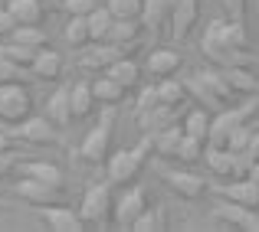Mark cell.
Listing matches in <instances>:
<instances>
[{
	"label": "cell",
	"mask_w": 259,
	"mask_h": 232,
	"mask_svg": "<svg viewBox=\"0 0 259 232\" xmlns=\"http://www.w3.org/2000/svg\"><path fill=\"white\" fill-rule=\"evenodd\" d=\"M141 72H145V66H138L132 56H121V59H115V63L105 69V76H112L118 85H125L128 92H132V88L141 85Z\"/></svg>",
	"instance_id": "ffe728a7"
},
{
	"label": "cell",
	"mask_w": 259,
	"mask_h": 232,
	"mask_svg": "<svg viewBox=\"0 0 259 232\" xmlns=\"http://www.w3.org/2000/svg\"><path fill=\"white\" fill-rule=\"evenodd\" d=\"M256 79H259V72H256Z\"/></svg>",
	"instance_id": "681fc988"
},
{
	"label": "cell",
	"mask_w": 259,
	"mask_h": 232,
	"mask_svg": "<svg viewBox=\"0 0 259 232\" xmlns=\"http://www.w3.org/2000/svg\"><path fill=\"white\" fill-rule=\"evenodd\" d=\"M20 177H33V180H43L56 190H66V173L50 160H23L20 163Z\"/></svg>",
	"instance_id": "e0dca14e"
},
{
	"label": "cell",
	"mask_w": 259,
	"mask_h": 232,
	"mask_svg": "<svg viewBox=\"0 0 259 232\" xmlns=\"http://www.w3.org/2000/svg\"><path fill=\"white\" fill-rule=\"evenodd\" d=\"M95 108H99V98H95L92 82H76V85H72V118L85 121V118L95 114Z\"/></svg>",
	"instance_id": "44dd1931"
},
{
	"label": "cell",
	"mask_w": 259,
	"mask_h": 232,
	"mask_svg": "<svg viewBox=\"0 0 259 232\" xmlns=\"http://www.w3.org/2000/svg\"><path fill=\"white\" fill-rule=\"evenodd\" d=\"M92 88H95L99 105H118V101H125V92H128V88L118 85L112 76H99V79L92 82Z\"/></svg>",
	"instance_id": "1f68e13d"
},
{
	"label": "cell",
	"mask_w": 259,
	"mask_h": 232,
	"mask_svg": "<svg viewBox=\"0 0 259 232\" xmlns=\"http://www.w3.org/2000/svg\"><path fill=\"white\" fill-rule=\"evenodd\" d=\"M95 7H99V0H63V10L69 17H89Z\"/></svg>",
	"instance_id": "7bdbcfd3"
},
{
	"label": "cell",
	"mask_w": 259,
	"mask_h": 232,
	"mask_svg": "<svg viewBox=\"0 0 259 232\" xmlns=\"http://www.w3.org/2000/svg\"><path fill=\"white\" fill-rule=\"evenodd\" d=\"M197 23H200V0H177L174 10H171V26H167V33H171L174 43H184V39L197 30Z\"/></svg>",
	"instance_id": "9c48e42d"
},
{
	"label": "cell",
	"mask_w": 259,
	"mask_h": 232,
	"mask_svg": "<svg viewBox=\"0 0 259 232\" xmlns=\"http://www.w3.org/2000/svg\"><path fill=\"white\" fill-rule=\"evenodd\" d=\"M256 108H259V98H249L246 105L220 108V111L210 118V138H207V144H213V147H230V138H233V131L253 118Z\"/></svg>",
	"instance_id": "3957f363"
},
{
	"label": "cell",
	"mask_w": 259,
	"mask_h": 232,
	"mask_svg": "<svg viewBox=\"0 0 259 232\" xmlns=\"http://www.w3.org/2000/svg\"><path fill=\"white\" fill-rule=\"evenodd\" d=\"M158 95H161V105H171V108H181L184 101L190 98L187 95V85H184L177 76H167L158 82Z\"/></svg>",
	"instance_id": "4dcf8cb0"
},
{
	"label": "cell",
	"mask_w": 259,
	"mask_h": 232,
	"mask_svg": "<svg viewBox=\"0 0 259 232\" xmlns=\"http://www.w3.org/2000/svg\"><path fill=\"white\" fill-rule=\"evenodd\" d=\"M217 193H220L223 200H230V203H243V206L259 209V187L249 180V177H233V180L220 183Z\"/></svg>",
	"instance_id": "5bb4252c"
},
{
	"label": "cell",
	"mask_w": 259,
	"mask_h": 232,
	"mask_svg": "<svg viewBox=\"0 0 259 232\" xmlns=\"http://www.w3.org/2000/svg\"><path fill=\"white\" fill-rule=\"evenodd\" d=\"M0 56H7V59H13V63H20L23 69H33V63H36V56H39V49H33V46H23V43H4L0 46Z\"/></svg>",
	"instance_id": "e575fe53"
},
{
	"label": "cell",
	"mask_w": 259,
	"mask_h": 232,
	"mask_svg": "<svg viewBox=\"0 0 259 232\" xmlns=\"http://www.w3.org/2000/svg\"><path fill=\"white\" fill-rule=\"evenodd\" d=\"M59 125H53L46 114H30L26 121H20L17 128H13V134H17L20 141H26V144H59Z\"/></svg>",
	"instance_id": "30bf717a"
},
{
	"label": "cell",
	"mask_w": 259,
	"mask_h": 232,
	"mask_svg": "<svg viewBox=\"0 0 259 232\" xmlns=\"http://www.w3.org/2000/svg\"><path fill=\"white\" fill-rule=\"evenodd\" d=\"M210 118H213V114H210L207 108H190V111L181 118V125H184V134H190V138H200V141H207V138H210Z\"/></svg>",
	"instance_id": "83f0119b"
},
{
	"label": "cell",
	"mask_w": 259,
	"mask_h": 232,
	"mask_svg": "<svg viewBox=\"0 0 259 232\" xmlns=\"http://www.w3.org/2000/svg\"><path fill=\"white\" fill-rule=\"evenodd\" d=\"M112 23H115V13L108 10L105 4H99L92 13H89V30H92V43H108Z\"/></svg>",
	"instance_id": "f1b7e54d"
},
{
	"label": "cell",
	"mask_w": 259,
	"mask_h": 232,
	"mask_svg": "<svg viewBox=\"0 0 259 232\" xmlns=\"http://www.w3.org/2000/svg\"><path fill=\"white\" fill-rule=\"evenodd\" d=\"M33 79H43V82H56L63 76V56L56 49H39L36 63H33Z\"/></svg>",
	"instance_id": "d4e9b609"
},
{
	"label": "cell",
	"mask_w": 259,
	"mask_h": 232,
	"mask_svg": "<svg viewBox=\"0 0 259 232\" xmlns=\"http://www.w3.org/2000/svg\"><path fill=\"white\" fill-rule=\"evenodd\" d=\"M17 134H10V131H4L0 128V154H13V147H17Z\"/></svg>",
	"instance_id": "f6af8a7d"
},
{
	"label": "cell",
	"mask_w": 259,
	"mask_h": 232,
	"mask_svg": "<svg viewBox=\"0 0 259 232\" xmlns=\"http://www.w3.org/2000/svg\"><path fill=\"white\" fill-rule=\"evenodd\" d=\"M181 63H184L181 52H174V49H151L145 56V72H151L154 79H167L181 69Z\"/></svg>",
	"instance_id": "ac0fdd59"
},
{
	"label": "cell",
	"mask_w": 259,
	"mask_h": 232,
	"mask_svg": "<svg viewBox=\"0 0 259 232\" xmlns=\"http://www.w3.org/2000/svg\"><path fill=\"white\" fill-rule=\"evenodd\" d=\"M39 219L56 232H82L85 219L79 213H72L69 206H59V203H50V206H39Z\"/></svg>",
	"instance_id": "7c38bea8"
},
{
	"label": "cell",
	"mask_w": 259,
	"mask_h": 232,
	"mask_svg": "<svg viewBox=\"0 0 259 232\" xmlns=\"http://www.w3.org/2000/svg\"><path fill=\"white\" fill-rule=\"evenodd\" d=\"M30 114H33V95L26 88V82H7V85H0V125L17 128Z\"/></svg>",
	"instance_id": "5b68a950"
},
{
	"label": "cell",
	"mask_w": 259,
	"mask_h": 232,
	"mask_svg": "<svg viewBox=\"0 0 259 232\" xmlns=\"http://www.w3.org/2000/svg\"><path fill=\"white\" fill-rule=\"evenodd\" d=\"M217 4L227 10L230 20H236V23H246V13H249V0H217Z\"/></svg>",
	"instance_id": "b9f144b4"
},
{
	"label": "cell",
	"mask_w": 259,
	"mask_h": 232,
	"mask_svg": "<svg viewBox=\"0 0 259 232\" xmlns=\"http://www.w3.org/2000/svg\"><path fill=\"white\" fill-rule=\"evenodd\" d=\"M203 151H207V141H200V138H190V134H184V141L177 144V157L174 160H181V163H200L203 160Z\"/></svg>",
	"instance_id": "836d02e7"
},
{
	"label": "cell",
	"mask_w": 259,
	"mask_h": 232,
	"mask_svg": "<svg viewBox=\"0 0 259 232\" xmlns=\"http://www.w3.org/2000/svg\"><path fill=\"white\" fill-rule=\"evenodd\" d=\"M151 229H164V209H145L135 222V232H151Z\"/></svg>",
	"instance_id": "f35d334b"
},
{
	"label": "cell",
	"mask_w": 259,
	"mask_h": 232,
	"mask_svg": "<svg viewBox=\"0 0 259 232\" xmlns=\"http://www.w3.org/2000/svg\"><path fill=\"white\" fill-rule=\"evenodd\" d=\"M115 213V196H112V180H102V183H89L85 193H82V206H79V216L85 219V226H102L108 222Z\"/></svg>",
	"instance_id": "277c9868"
},
{
	"label": "cell",
	"mask_w": 259,
	"mask_h": 232,
	"mask_svg": "<svg viewBox=\"0 0 259 232\" xmlns=\"http://www.w3.org/2000/svg\"><path fill=\"white\" fill-rule=\"evenodd\" d=\"M112 134H115V105H99V125L79 144V157L85 163H95V167L105 163L112 154Z\"/></svg>",
	"instance_id": "7a4b0ae2"
},
{
	"label": "cell",
	"mask_w": 259,
	"mask_h": 232,
	"mask_svg": "<svg viewBox=\"0 0 259 232\" xmlns=\"http://www.w3.org/2000/svg\"><path fill=\"white\" fill-rule=\"evenodd\" d=\"M154 151L151 144V134H141V141L135 147H125V151H112L105 160V177L112 183H118V187H128V183H135L141 177V170H145L148 163V154Z\"/></svg>",
	"instance_id": "6da1fadb"
},
{
	"label": "cell",
	"mask_w": 259,
	"mask_h": 232,
	"mask_svg": "<svg viewBox=\"0 0 259 232\" xmlns=\"http://www.w3.org/2000/svg\"><path fill=\"white\" fill-rule=\"evenodd\" d=\"M154 105H161L158 85H145V88H141V92H138V101H135V114L148 111V108H154Z\"/></svg>",
	"instance_id": "60d3db41"
},
{
	"label": "cell",
	"mask_w": 259,
	"mask_h": 232,
	"mask_svg": "<svg viewBox=\"0 0 259 232\" xmlns=\"http://www.w3.org/2000/svg\"><path fill=\"white\" fill-rule=\"evenodd\" d=\"M220 72L233 95H256L259 92V79H256V72H249V66H220Z\"/></svg>",
	"instance_id": "d6986e66"
},
{
	"label": "cell",
	"mask_w": 259,
	"mask_h": 232,
	"mask_svg": "<svg viewBox=\"0 0 259 232\" xmlns=\"http://www.w3.org/2000/svg\"><path fill=\"white\" fill-rule=\"evenodd\" d=\"M13 43H23V46H33V49H46L50 39H46V30L39 23H17V30L10 33Z\"/></svg>",
	"instance_id": "d6a6232c"
},
{
	"label": "cell",
	"mask_w": 259,
	"mask_h": 232,
	"mask_svg": "<svg viewBox=\"0 0 259 232\" xmlns=\"http://www.w3.org/2000/svg\"><path fill=\"white\" fill-rule=\"evenodd\" d=\"M26 76H33V72L23 69L20 63H13V59L0 56V85H7V82H26Z\"/></svg>",
	"instance_id": "74e56055"
},
{
	"label": "cell",
	"mask_w": 259,
	"mask_h": 232,
	"mask_svg": "<svg viewBox=\"0 0 259 232\" xmlns=\"http://www.w3.org/2000/svg\"><path fill=\"white\" fill-rule=\"evenodd\" d=\"M213 222H227V226H233V229L259 232V209L223 200V203H217V206H213Z\"/></svg>",
	"instance_id": "ba28073f"
},
{
	"label": "cell",
	"mask_w": 259,
	"mask_h": 232,
	"mask_svg": "<svg viewBox=\"0 0 259 232\" xmlns=\"http://www.w3.org/2000/svg\"><path fill=\"white\" fill-rule=\"evenodd\" d=\"M17 30V20L7 7H0V39H10V33Z\"/></svg>",
	"instance_id": "ee69618b"
},
{
	"label": "cell",
	"mask_w": 259,
	"mask_h": 232,
	"mask_svg": "<svg viewBox=\"0 0 259 232\" xmlns=\"http://www.w3.org/2000/svg\"><path fill=\"white\" fill-rule=\"evenodd\" d=\"M13 193L20 196V200H26V203H33V206H50V203H59L63 200V190H56V187H50V183H43V180H33V177H23V180L13 187Z\"/></svg>",
	"instance_id": "4fadbf2b"
},
{
	"label": "cell",
	"mask_w": 259,
	"mask_h": 232,
	"mask_svg": "<svg viewBox=\"0 0 259 232\" xmlns=\"http://www.w3.org/2000/svg\"><path fill=\"white\" fill-rule=\"evenodd\" d=\"M135 121H138L141 134H154V131H161V128H167V125H177V121H181V108L154 105V108H148V111L135 114Z\"/></svg>",
	"instance_id": "2e32d148"
},
{
	"label": "cell",
	"mask_w": 259,
	"mask_h": 232,
	"mask_svg": "<svg viewBox=\"0 0 259 232\" xmlns=\"http://www.w3.org/2000/svg\"><path fill=\"white\" fill-rule=\"evenodd\" d=\"M148 209V190L141 187L138 180L128 183L125 190H121V196L115 200V213H112V222L121 229H135V222H138V216Z\"/></svg>",
	"instance_id": "8992f818"
},
{
	"label": "cell",
	"mask_w": 259,
	"mask_h": 232,
	"mask_svg": "<svg viewBox=\"0 0 259 232\" xmlns=\"http://www.w3.org/2000/svg\"><path fill=\"white\" fill-rule=\"evenodd\" d=\"M256 134V125L253 121H246V125H240L233 131V138H230V151H249V141H253Z\"/></svg>",
	"instance_id": "ab89813d"
},
{
	"label": "cell",
	"mask_w": 259,
	"mask_h": 232,
	"mask_svg": "<svg viewBox=\"0 0 259 232\" xmlns=\"http://www.w3.org/2000/svg\"><path fill=\"white\" fill-rule=\"evenodd\" d=\"M171 10H174V0H145L141 20H145V26L158 36L164 26H171Z\"/></svg>",
	"instance_id": "7402d4cb"
},
{
	"label": "cell",
	"mask_w": 259,
	"mask_h": 232,
	"mask_svg": "<svg viewBox=\"0 0 259 232\" xmlns=\"http://www.w3.org/2000/svg\"><path fill=\"white\" fill-rule=\"evenodd\" d=\"M227 43L240 52H249V30L246 23H236V20H227Z\"/></svg>",
	"instance_id": "8d00e7d4"
},
{
	"label": "cell",
	"mask_w": 259,
	"mask_h": 232,
	"mask_svg": "<svg viewBox=\"0 0 259 232\" xmlns=\"http://www.w3.org/2000/svg\"><path fill=\"white\" fill-rule=\"evenodd\" d=\"M138 46V43H135ZM135 46H115V43H89L82 49V56H79V69L85 72H105L108 66L115 63V59L121 56H132Z\"/></svg>",
	"instance_id": "52a82bcc"
},
{
	"label": "cell",
	"mask_w": 259,
	"mask_h": 232,
	"mask_svg": "<svg viewBox=\"0 0 259 232\" xmlns=\"http://www.w3.org/2000/svg\"><path fill=\"white\" fill-rule=\"evenodd\" d=\"M105 7L118 20H141L145 13V0H105Z\"/></svg>",
	"instance_id": "d590c367"
},
{
	"label": "cell",
	"mask_w": 259,
	"mask_h": 232,
	"mask_svg": "<svg viewBox=\"0 0 259 232\" xmlns=\"http://www.w3.org/2000/svg\"><path fill=\"white\" fill-rule=\"evenodd\" d=\"M203 163H207V170H210L213 177H233L236 154L230 151V147H213V144H207V151H203Z\"/></svg>",
	"instance_id": "603a6c76"
},
{
	"label": "cell",
	"mask_w": 259,
	"mask_h": 232,
	"mask_svg": "<svg viewBox=\"0 0 259 232\" xmlns=\"http://www.w3.org/2000/svg\"><path fill=\"white\" fill-rule=\"evenodd\" d=\"M46 7H63V0H46Z\"/></svg>",
	"instance_id": "c3c4849f"
},
{
	"label": "cell",
	"mask_w": 259,
	"mask_h": 232,
	"mask_svg": "<svg viewBox=\"0 0 259 232\" xmlns=\"http://www.w3.org/2000/svg\"><path fill=\"white\" fill-rule=\"evenodd\" d=\"M7 10L13 13L17 23H43L46 0H7Z\"/></svg>",
	"instance_id": "484cf974"
},
{
	"label": "cell",
	"mask_w": 259,
	"mask_h": 232,
	"mask_svg": "<svg viewBox=\"0 0 259 232\" xmlns=\"http://www.w3.org/2000/svg\"><path fill=\"white\" fill-rule=\"evenodd\" d=\"M46 118L53 121V125H59V128H66V125H72V85H59L56 92L46 98Z\"/></svg>",
	"instance_id": "9a60e30c"
},
{
	"label": "cell",
	"mask_w": 259,
	"mask_h": 232,
	"mask_svg": "<svg viewBox=\"0 0 259 232\" xmlns=\"http://www.w3.org/2000/svg\"><path fill=\"white\" fill-rule=\"evenodd\" d=\"M249 180H253V183H256V187H259V160L253 163V170H249Z\"/></svg>",
	"instance_id": "7dc6e473"
},
{
	"label": "cell",
	"mask_w": 259,
	"mask_h": 232,
	"mask_svg": "<svg viewBox=\"0 0 259 232\" xmlns=\"http://www.w3.org/2000/svg\"><path fill=\"white\" fill-rule=\"evenodd\" d=\"M145 30H148L145 20H118V17H115L112 33H108V43H115V46H135Z\"/></svg>",
	"instance_id": "cb8c5ba5"
},
{
	"label": "cell",
	"mask_w": 259,
	"mask_h": 232,
	"mask_svg": "<svg viewBox=\"0 0 259 232\" xmlns=\"http://www.w3.org/2000/svg\"><path fill=\"white\" fill-rule=\"evenodd\" d=\"M181 141H184V125L181 121L151 134V144H154V151H158L161 157H177V144H181Z\"/></svg>",
	"instance_id": "4316f807"
},
{
	"label": "cell",
	"mask_w": 259,
	"mask_h": 232,
	"mask_svg": "<svg viewBox=\"0 0 259 232\" xmlns=\"http://www.w3.org/2000/svg\"><path fill=\"white\" fill-rule=\"evenodd\" d=\"M63 39L72 46V49H85L92 43V30H89V17H69L63 30Z\"/></svg>",
	"instance_id": "f546056e"
},
{
	"label": "cell",
	"mask_w": 259,
	"mask_h": 232,
	"mask_svg": "<svg viewBox=\"0 0 259 232\" xmlns=\"http://www.w3.org/2000/svg\"><path fill=\"white\" fill-rule=\"evenodd\" d=\"M249 154L259 160V128H256V134H253V141H249Z\"/></svg>",
	"instance_id": "bcb514c9"
},
{
	"label": "cell",
	"mask_w": 259,
	"mask_h": 232,
	"mask_svg": "<svg viewBox=\"0 0 259 232\" xmlns=\"http://www.w3.org/2000/svg\"><path fill=\"white\" fill-rule=\"evenodd\" d=\"M158 173L164 177V183L174 190L177 196H184V200H200L203 193H207V183H203V177H197L194 170H174V167H158Z\"/></svg>",
	"instance_id": "8fae6325"
},
{
	"label": "cell",
	"mask_w": 259,
	"mask_h": 232,
	"mask_svg": "<svg viewBox=\"0 0 259 232\" xmlns=\"http://www.w3.org/2000/svg\"><path fill=\"white\" fill-rule=\"evenodd\" d=\"M174 4H177V0H174Z\"/></svg>",
	"instance_id": "f907efd6"
}]
</instances>
